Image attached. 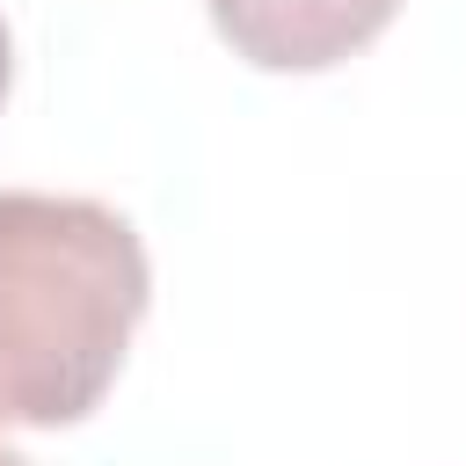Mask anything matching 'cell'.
Listing matches in <instances>:
<instances>
[{"label":"cell","instance_id":"obj_1","mask_svg":"<svg viewBox=\"0 0 466 466\" xmlns=\"http://www.w3.org/2000/svg\"><path fill=\"white\" fill-rule=\"evenodd\" d=\"M146 306L153 262L124 211L58 189H0V430L87 422Z\"/></svg>","mask_w":466,"mask_h":466},{"label":"cell","instance_id":"obj_2","mask_svg":"<svg viewBox=\"0 0 466 466\" xmlns=\"http://www.w3.org/2000/svg\"><path fill=\"white\" fill-rule=\"evenodd\" d=\"M211 29L255 73H328L386 36L400 0H204Z\"/></svg>","mask_w":466,"mask_h":466},{"label":"cell","instance_id":"obj_3","mask_svg":"<svg viewBox=\"0 0 466 466\" xmlns=\"http://www.w3.org/2000/svg\"><path fill=\"white\" fill-rule=\"evenodd\" d=\"M7 80H15V36H7V22H0V102H7Z\"/></svg>","mask_w":466,"mask_h":466},{"label":"cell","instance_id":"obj_4","mask_svg":"<svg viewBox=\"0 0 466 466\" xmlns=\"http://www.w3.org/2000/svg\"><path fill=\"white\" fill-rule=\"evenodd\" d=\"M0 466H36V459H22V451H7V444H0Z\"/></svg>","mask_w":466,"mask_h":466}]
</instances>
